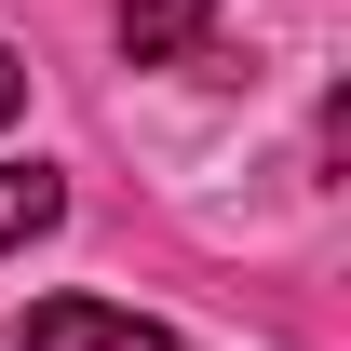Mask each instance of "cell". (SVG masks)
<instances>
[{"mask_svg": "<svg viewBox=\"0 0 351 351\" xmlns=\"http://www.w3.org/2000/svg\"><path fill=\"white\" fill-rule=\"evenodd\" d=\"M27 351H176V338L135 324V311H108V298H41L27 311Z\"/></svg>", "mask_w": 351, "mask_h": 351, "instance_id": "6da1fadb", "label": "cell"}, {"mask_svg": "<svg viewBox=\"0 0 351 351\" xmlns=\"http://www.w3.org/2000/svg\"><path fill=\"white\" fill-rule=\"evenodd\" d=\"M203 27H217V0H122V54H135V68L203 54Z\"/></svg>", "mask_w": 351, "mask_h": 351, "instance_id": "7a4b0ae2", "label": "cell"}, {"mask_svg": "<svg viewBox=\"0 0 351 351\" xmlns=\"http://www.w3.org/2000/svg\"><path fill=\"white\" fill-rule=\"evenodd\" d=\"M54 217H68V176H41V162H0V257H14V243H41Z\"/></svg>", "mask_w": 351, "mask_h": 351, "instance_id": "3957f363", "label": "cell"}, {"mask_svg": "<svg viewBox=\"0 0 351 351\" xmlns=\"http://www.w3.org/2000/svg\"><path fill=\"white\" fill-rule=\"evenodd\" d=\"M14 108H27V54L0 41V122H14Z\"/></svg>", "mask_w": 351, "mask_h": 351, "instance_id": "277c9868", "label": "cell"}]
</instances>
